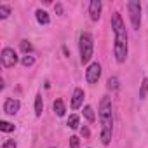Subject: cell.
Instances as JSON below:
<instances>
[{"instance_id": "obj_1", "label": "cell", "mask_w": 148, "mask_h": 148, "mask_svg": "<svg viewBox=\"0 0 148 148\" xmlns=\"http://www.w3.org/2000/svg\"><path fill=\"white\" fill-rule=\"evenodd\" d=\"M112 26L115 32V45H113V52H115V59L119 63H124L127 58V32L122 21V16L119 12H113L112 16Z\"/></svg>"}, {"instance_id": "obj_2", "label": "cell", "mask_w": 148, "mask_h": 148, "mask_svg": "<svg viewBox=\"0 0 148 148\" xmlns=\"http://www.w3.org/2000/svg\"><path fill=\"white\" fill-rule=\"evenodd\" d=\"M99 122H101V143L103 145H110L113 119H112V101L106 96L99 103Z\"/></svg>"}, {"instance_id": "obj_3", "label": "cell", "mask_w": 148, "mask_h": 148, "mask_svg": "<svg viewBox=\"0 0 148 148\" xmlns=\"http://www.w3.org/2000/svg\"><path fill=\"white\" fill-rule=\"evenodd\" d=\"M92 52H94V40H92V35L84 32L80 35V61L86 64L91 61L92 58Z\"/></svg>"}, {"instance_id": "obj_4", "label": "cell", "mask_w": 148, "mask_h": 148, "mask_svg": "<svg viewBox=\"0 0 148 148\" xmlns=\"http://www.w3.org/2000/svg\"><path fill=\"white\" fill-rule=\"evenodd\" d=\"M127 9H129V18H131L132 28L139 30V25H141V4L138 0H131L127 4Z\"/></svg>"}, {"instance_id": "obj_5", "label": "cell", "mask_w": 148, "mask_h": 148, "mask_svg": "<svg viewBox=\"0 0 148 148\" xmlns=\"http://www.w3.org/2000/svg\"><path fill=\"white\" fill-rule=\"evenodd\" d=\"M0 59H2V64L5 68H12L16 63H18V54L14 52V49L11 47H5L2 51V54H0Z\"/></svg>"}, {"instance_id": "obj_6", "label": "cell", "mask_w": 148, "mask_h": 148, "mask_svg": "<svg viewBox=\"0 0 148 148\" xmlns=\"http://www.w3.org/2000/svg\"><path fill=\"white\" fill-rule=\"evenodd\" d=\"M99 77H101V66H99V63H92L86 71V79L89 84H96L99 80Z\"/></svg>"}, {"instance_id": "obj_7", "label": "cell", "mask_w": 148, "mask_h": 148, "mask_svg": "<svg viewBox=\"0 0 148 148\" xmlns=\"http://www.w3.org/2000/svg\"><path fill=\"white\" fill-rule=\"evenodd\" d=\"M19 101L18 99H14V98H7L5 99V103H4V112L7 113V115H16L18 112H19Z\"/></svg>"}, {"instance_id": "obj_8", "label": "cell", "mask_w": 148, "mask_h": 148, "mask_svg": "<svg viewBox=\"0 0 148 148\" xmlns=\"http://www.w3.org/2000/svg\"><path fill=\"white\" fill-rule=\"evenodd\" d=\"M84 91L80 89V87H77L75 91H73V96H71V108L73 110H77V108H80L82 106V103H84Z\"/></svg>"}, {"instance_id": "obj_9", "label": "cell", "mask_w": 148, "mask_h": 148, "mask_svg": "<svg viewBox=\"0 0 148 148\" xmlns=\"http://www.w3.org/2000/svg\"><path fill=\"white\" fill-rule=\"evenodd\" d=\"M89 16L92 21H98L101 18V2L99 0H92L89 4Z\"/></svg>"}, {"instance_id": "obj_10", "label": "cell", "mask_w": 148, "mask_h": 148, "mask_svg": "<svg viewBox=\"0 0 148 148\" xmlns=\"http://www.w3.org/2000/svg\"><path fill=\"white\" fill-rule=\"evenodd\" d=\"M35 16H37V21H38L40 25H49V23H51L49 14H47L45 11H42V9H38V11L35 12Z\"/></svg>"}, {"instance_id": "obj_11", "label": "cell", "mask_w": 148, "mask_h": 148, "mask_svg": "<svg viewBox=\"0 0 148 148\" xmlns=\"http://www.w3.org/2000/svg\"><path fill=\"white\" fill-rule=\"evenodd\" d=\"M52 108H54V112H56V115H58V117H63V115H64V112H66L64 103H63L61 99H56V101H54V105H52Z\"/></svg>"}, {"instance_id": "obj_12", "label": "cell", "mask_w": 148, "mask_h": 148, "mask_svg": "<svg viewBox=\"0 0 148 148\" xmlns=\"http://www.w3.org/2000/svg\"><path fill=\"white\" fill-rule=\"evenodd\" d=\"M42 112H44L42 94H37V98H35V115H37V117H40V115H42Z\"/></svg>"}, {"instance_id": "obj_13", "label": "cell", "mask_w": 148, "mask_h": 148, "mask_svg": "<svg viewBox=\"0 0 148 148\" xmlns=\"http://www.w3.org/2000/svg\"><path fill=\"white\" fill-rule=\"evenodd\" d=\"M84 117L89 120V122H94L96 120V115H94V110L87 105V106H84Z\"/></svg>"}, {"instance_id": "obj_14", "label": "cell", "mask_w": 148, "mask_h": 148, "mask_svg": "<svg viewBox=\"0 0 148 148\" xmlns=\"http://www.w3.org/2000/svg\"><path fill=\"white\" fill-rule=\"evenodd\" d=\"M148 94V79H143L141 82V89H139V99H145Z\"/></svg>"}, {"instance_id": "obj_15", "label": "cell", "mask_w": 148, "mask_h": 148, "mask_svg": "<svg viewBox=\"0 0 148 148\" xmlns=\"http://www.w3.org/2000/svg\"><path fill=\"white\" fill-rule=\"evenodd\" d=\"M79 124H80V119L77 115H70V119H68V127L70 129H77Z\"/></svg>"}, {"instance_id": "obj_16", "label": "cell", "mask_w": 148, "mask_h": 148, "mask_svg": "<svg viewBox=\"0 0 148 148\" xmlns=\"http://www.w3.org/2000/svg\"><path fill=\"white\" fill-rule=\"evenodd\" d=\"M0 131H4V132H12V131H14V124L2 120V122H0Z\"/></svg>"}, {"instance_id": "obj_17", "label": "cell", "mask_w": 148, "mask_h": 148, "mask_svg": "<svg viewBox=\"0 0 148 148\" xmlns=\"http://www.w3.org/2000/svg\"><path fill=\"white\" fill-rule=\"evenodd\" d=\"M21 51L28 56V52H32V51H33V45H32L28 40H23V42H21Z\"/></svg>"}, {"instance_id": "obj_18", "label": "cell", "mask_w": 148, "mask_h": 148, "mask_svg": "<svg viewBox=\"0 0 148 148\" xmlns=\"http://www.w3.org/2000/svg\"><path fill=\"white\" fill-rule=\"evenodd\" d=\"M106 84H108V89H113V91L119 89V79H117V77H110Z\"/></svg>"}, {"instance_id": "obj_19", "label": "cell", "mask_w": 148, "mask_h": 148, "mask_svg": "<svg viewBox=\"0 0 148 148\" xmlns=\"http://www.w3.org/2000/svg\"><path fill=\"white\" fill-rule=\"evenodd\" d=\"M9 14H11V9H9L7 5H0V18H2V19H5Z\"/></svg>"}, {"instance_id": "obj_20", "label": "cell", "mask_w": 148, "mask_h": 148, "mask_svg": "<svg viewBox=\"0 0 148 148\" xmlns=\"http://www.w3.org/2000/svg\"><path fill=\"white\" fill-rule=\"evenodd\" d=\"M70 148H80V139L77 136H71L70 138Z\"/></svg>"}, {"instance_id": "obj_21", "label": "cell", "mask_w": 148, "mask_h": 148, "mask_svg": "<svg viewBox=\"0 0 148 148\" xmlns=\"http://www.w3.org/2000/svg\"><path fill=\"white\" fill-rule=\"evenodd\" d=\"M21 63H23V66H32L35 63V59H33V56H25L21 59Z\"/></svg>"}, {"instance_id": "obj_22", "label": "cell", "mask_w": 148, "mask_h": 148, "mask_svg": "<svg viewBox=\"0 0 148 148\" xmlns=\"http://www.w3.org/2000/svg\"><path fill=\"white\" fill-rule=\"evenodd\" d=\"M2 148H18V146H16V141L14 139H5L4 145H2Z\"/></svg>"}, {"instance_id": "obj_23", "label": "cell", "mask_w": 148, "mask_h": 148, "mask_svg": "<svg viewBox=\"0 0 148 148\" xmlns=\"http://www.w3.org/2000/svg\"><path fill=\"white\" fill-rule=\"evenodd\" d=\"M54 9H56V12H58V14H63V5H61V4H56V5H54Z\"/></svg>"}, {"instance_id": "obj_24", "label": "cell", "mask_w": 148, "mask_h": 148, "mask_svg": "<svg viewBox=\"0 0 148 148\" xmlns=\"http://www.w3.org/2000/svg\"><path fill=\"white\" fill-rule=\"evenodd\" d=\"M80 132H82V136H86V138L89 136V129H87V127H82V129H80Z\"/></svg>"}]
</instances>
